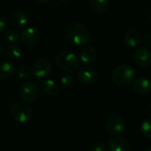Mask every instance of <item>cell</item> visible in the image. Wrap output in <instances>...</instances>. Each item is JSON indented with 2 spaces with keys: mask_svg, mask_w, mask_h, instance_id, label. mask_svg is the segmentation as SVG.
<instances>
[{
  "mask_svg": "<svg viewBox=\"0 0 151 151\" xmlns=\"http://www.w3.org/2000/svg\"><path fill=\"white\" fill-rule=\"evenodd\" d=\"M15 72V67L11 61H4L0 63V77L9 78Z\"/></svg>",
  "mask_w": 151,
  "mask_h": 151,
  "instance_id": "18",
  "label": "cell"
},
{
  "mask_svg": "<svg viewBox=\"0 0 151 151\" xmlns=\"http://www.w3.org/2000/svg\"><path fill=\"white\" fill-rule=\"evenodd\" d=\"M150 21H151V13H150Z\"/></svg>",
  "mask_w": 151,
  "mask_h": 151,
  "instance_id": "32",
  "label": "cell"
},
{
  "mask_svg": "<svg viewBox=\"0 0 151 151\" xmlns=\"http://www.w3.org/2000/svg\"><path fill=\"white\" fill-rule=\"evenodd\" d=\"M4 39L8 42V43H14L16 41H18V39L19 38V33L13 28H10L7 29L4 33Z\"/></svg>",
  "mask_w": 151,
  "mask_h": 151,
  "instance_id": "21",
  "label": "cell"
},
{
  "mask_svg": "<svg viewBox=\"0 0 151 151\" xmlns=\"http://www.w3.org/2000/svg\"><path fill=\"white\" fill-rule=\"evenodd\" d=\"M5 56L11 60H17L21 56V48L17 44H10L4 50Z\"/></svg>",
  "mask_w": 151,
  "mask_h": 151,
  "instance_id": "19",
  "label": "cell"
},
{
  "mask_svg": "<svg viewBox=\"0 0 151 151\" xmlns=\"http://www.w3.org/2000/svg\"><path fill=\"white\" fill-rule=\"evenodd\" d=\"M40 90L47 96H53L58 93V85L53 79L45 78L40 84Z\"/></svg>",
  "mask_w": 151,
  "mask_h": 151,
  "instance_id": "16",
  "label": "cell"
},
{
  "mask_svg": "<svg viewBox=\"0 0 151 151\" xmlns=\"http://www.w3.org/2000/svg\"><path fill=\"white\" fill-rule=\"evenodd\" d=\"M96 57H97V53H96V48L93 46H87L82 49L80 59L83 64L88 66V65L93 64L96 61Z\"/></svg>",
  "mask_w": 151,
  "mask_h": 151,
  "instance_id": "14",
  "label": "cell"
},
{
  "mask_svg": "<svg viewBox=\"0 0 151 151\" xmlns=\"http://www.w3.org/2000/svg\"><path fill=\"white\" fill-rule=\"evenodd\" d=\"M74 85V78L70 74H65L60 78V85L64 89H70Z\"/></svg>",
  "mask_w": 151,
  "mask_h": 151,
  "instance_id": "22",
  "label": "cell"
},
{
  "mask_svg": "<svg viewBox=\"0 0 151 151\" xmlns=\"http://www.w3.org/2000/svg\"><path fill=\"white\" fill-rule=\"evenodd\" d=\"M134 90L140 95H145L151 91V82L144 77H140L134 79L133 84Z\"/></svg>",
  "mask_w": 151,
  "mask_h": 151,
  "instance_id": "12",
  "label": "cell"
},
{
  "mask_svg": "<svg viewBox=\"0 0 151 151\" xmlns=\"http://www.w3.org/2000/svg\"><path fill=\"white\" fill-rule=\"evenodd\" d=\"M134 62L141 68L151 66V52L147 47H139L134 53Z\"/></svg>",
  "mask_w": 151,
  "mask_h": 151,
  "instance_id": "10",
  "label": "cell"
},
{
  "mask_svg": "<svg viewBox=\"0 0 151 151\" xmlns=\"http://www.w3.org/2000/svg\"><path fill=\"white\" fill-rule=\"evenodd\" d=\"M19 37L24 44L27 46H35L41 40V33L35 28L27 27L20 31Z\"/></svg>",
  "mask_w": 151,
  "mask_h": 151,
  "instance_id": "8",
  "label": "cell"
},
{
  "mask_svg": "<svg viewBox=\"0 0 151 151\" xmlns=\"http://www.w3.org/2000/svg\"><path fill=\"white\" fill-rule=\"evenodd\" d=\"M125 122L122 117L119 115H111L106 121L105 130L106 132L113 136H117L125 131Z\"/></svg>",
  "mask_w": 151,
  "mask_h": 151,
  "instance_id": "7",
  "label": "cell"
},
{
  "mask_svg": "<svg viewBox=\"0 0 151 151\" xmlns=\"http://www.w3.org/2000/svg\"><path fill=\"white\" fill-rule=\"evenodd\" d=\"M124 41L130 48L136 47L141 41V34L135 28H129L124 34Z\"/></svg>",
  "mask_w": 151,
  "mask_h": 151,
  "instance_id": "13",
  "label": "cell"
},
{
  "mask_svg": "<svg viewBox=\"0 0 151 151\" xmlns=\"http://www.w3.org/2000/svg\"><path fill=\"white\" fill-rule=\"evenodd\" d=\"M27 14L24 10L19 9L14 11L11 15V22L16 28H20L24 27L27 22Z\"/></svg>",
  "mask_w": 151,
  "mask_h": 151,
  "instance_id": "15",
  "label": "cell"
},
{
  "mask_svg": "<svg viewBox=\"0 0 151 151\" xmlns=\"http://www.w3.org/2000/svg\"><path fill=\"white\" fill-rule=\"evenodd\" d=\"M145 151H151V146L150 147H149V148H148V149H147Z\"/></svg>",
  "mask_w": 151,
  "mask_h": 151,
  "instance_id": "30",
  "label": "cell"
},
{
  "mask_svg": "<svg viewBox=\"0 0 151 151\" xmlns=\"http://www.w3.org/2000/svg\"><path fill=\"white\" fill-rule=\"evenodd\" d=\"M1 1H2V0H0V2H1Z\"/></svg>",
  "mask_w": 151,
  "mask_h": 151,
  "instance_id": "33",
  "label": "cell"
},
{
  "mask_svg": "<svg viewBox=\"0 0 151 151\" xmlns=\"http://www.w3.org/2000/svg\"><path fill=\"white\" fill-rule=\"evenodd\" d=\"M109 151H131L129 142L121 136H114L108 142Z\"/></svg>",
  "mask_w": 151,
  "mask_h": 151,
  "instance_id": "11",
  "label": "cell"
},
{
  "mask_svg": "<svg viewBox=\"0 0 151 151\" xmlns=\"http://www.w3.org/2000/svg\"><path fill=\"white\" fill-rule=\"evenodd\" d=\"M111 77L113 82L120 86L130 85L135 79V71L132 66L127 63L118 65L112 71Z\"/></svg>",
  "mask_w": 151,
  "mask_h": 151,
  "instance_id": "3",
  "label": "cell"
},
{
  "mask_svg": "<svg viewBox=\"0 0 151 151\" xmlns=\"http://www.w3.org/2000/svg\"><path fill=\"white\" fill-rule=\"evenodd\" d=\"M150 109H151V101H150Z\"/></svg>",
  "mask_w": 151,
  "mask_h": 151,
  "instance_id": "31",
  "label": "cell"
},
{
  "mask_svg": "<svg viewBox=\"0 0 151 151\" xmlns=\"http://www.w3.org/2000/svg\"><path fill=\"white\" fill-rule=\"evenodd\" d=\"M55 63L58 68L68 73L76 72L80 66V58L73 52L62 51L55 57Z\"/></svg>",
  "mask_w": 151,
  "mask_h": 151,
  "instance_id": "2",
  "label": "cell"
},
{
  "mask_svg": "<svg viewBox=\"0 0 151 151\" xmlns=\"http://www.w3.org/2000/svg\"><path fill=\"white\" fill-rule=\"evenodd\" d=\"M61 3H64V4H68L71 0H59Z\"/></svg>",
  "mask_w": 151,
  "mask_h": 151,
  "instance_id": "29",
  "label": "cell"
},
{
  "mask_svg": "<svg viewBox=\"0 0 151 151\" xmlns=\"http://www.w3.org/2000/svg\"><path fill=\"white\" fill-rule=\"evenodd\" d=\"M5 26H6L5 20L2 16H0V33H2L5 29Z\"/></svg>",
  "mask_w": 151,
  "mask_h": 151,
  "instance_id": "26",
  "label": "cell"
},
{
  "mask_svg": "<svg viewBox=\"0 0 151 151\" xmlns=\"http://www.w3.org/2000/svg\"><path fill=\"white\" fill-rule=\"evenodd\" d=\"M32 74L31 68L27 65H20L16 69V75L20 79H27Z\"/></svg>",
  "mask_w": 151,
  "mask_h": 151,
  "instance_id": "20",
  "label": "cell"
},
{
  "mask_svg": "<svg viewBox=\"0 0 151 151\" xmlns=\"http://www.w3.org/2000/svg\"><path fill=\"white\" fill-rule=\"evenodd\" d=\"M35 1L38 2V3H40V4H46V3L50 2V0H35Z\"/></svg>",
  "mask_w": 151,
  "mask_h": 151,
  "instance_id": "27",
  "label": "cell"
},
{
  "mask_svg": "<svg viewBox=\"0 0 151 151\" xmlns=\"http://www.w3.org/2000/svg\"><path fill=\"white\" fill-rule=\"evenodd\" d=\"M52 64L50 63V61H49L46 59L41 58L36 60L32 67H31V70H32V74L37 77V78H47L52 72Z\"/></svg>",
  "mask_w": 151,
  "mask_h": 151,
  "instance_id": "6",
  "label": "cell"
},
{
  "mask_svg": "<svg viewBox=\"0 0 151 151\" xmlns=\"http://www.w3.org/2000/svg\"><path fill=\"white\" fill-rule=\"evenodd\" d=\"M76 77L78 81L81 84H84V85L92 84L96 81L97 77L96 70L94 68L89 67V66L82 67L77 71Z\"/></svg>",
  "mask_w": 151,
  "mask_h": 151,
  "instance_id": "9",
  "label": "cell"
},
{
  "mask_svg": "<svg viewBox=\"0 0 151 151\" xmlns=\"http://www.w3.org/2000/svg\"><path fill=\"white\" fill-rule=\"evenodd\" d=\"M141 133L147 138H151V118L145 119L140 127Z\"/></svg>",
  "mask_w": 151,
  "mask_h": 151,
  "instance_id": "23",
  "label": "cell"
},
{
  "mask_svg": "<svg viewBox=\"0 0 151 151\" xmlns=\"http://www.w3.org/2000/svg\"><path fill=\"white\" fill-rule=\"evenodd\" d=\"M143 44L146 47L151 46V34H146L143 37Z\"/></svg>",
  "mask_w": 151,
  "mask_h": 151,
  "instance_id": "25",
  "label": "cell"
},
{
  "mask_svg": "<svg viewBox=\"0 0 151 151\" xmlns=\"http://www.w3.org/2000/svg\"><path fill=\"white\" fill-rule=\"evenodd\" d=\"M90 151H107V146L104 142H97L91 146Z\"/></svg>",
  "mask_w": 151,
  "mask_h": 151,
  "instance_id": "24",
  "label": "cell"
},
{
  "mask_svg": "<svg viewBox=\"0 0 151 151\" xmlns=\"http://www.w3.org/2000/svg\"><path fill=\"white\" fill-rule=\"evenodd\" d=\"M40 94V85L33 80L25 81L19 88V96L26 103L35 102Z\"/></svg>",
  "mask_w": 151,
  "mask_h": 151,
  "instance_id": "4",
  "label": "cell"
},
{
  "mask_svg": "<svg viewBox=\"0 0 151 151\" xmlns=\"http://www.w3.org/2000/svg\"><path fill=\"white\" fill-rule=\"evenodd\" d=\"M93 10L98 13H104L110 8V0H89Z\"/></svg>",
  "mask_w": 151,
  "mask_h": 151,
  "instance_id": "17",
  "label": "cell"
},
{
  "mask_svg": "<svg viewBox=\"0 0 151 151\" xmlns=\"http://www.w3.org/2000/svg\"><path fill=\"white\" fill-rule=\"evenodd\" d=\"M11 115L13 119L19 124L28 123L33 117L31 109L24 102L16 101L11 106Z\"/></svg>",
  "mask_w": 151,
  "mask_h": 151,
  "instance_id": "5",
  "label": "cell"
},
{
  "mask_svg": "<svg viewBox=\"0 0 151 151\" xmlns=\"http://www.w3.org/2000/svg\"><path fill=\"white\" fill-rule=\"evenodd\" d=\"M3 53H4V47H3V44L0 43V58L3 55Z\"/></svg>",
  "mask_w": 151,
  "mask_h": 151,
  "instance_id": "28",
  "label": "cell"
},
{
  "mask_svg": "<svg viewBox=\"0 0 151 151\" xmlns=\"http://www.w3.org/2000/svg\"><path fill=\"white\" fill-rule=\"evenodd\" d=\"M68 40L75 45H84L89 42L90 34L88 28L81 22L71 23L66 30Z\"/></svg>",
  "mask_w": 151,
  "mask_h": 151,
  "instance_id": "1",
  "label": "cell"
}]
</instances>
